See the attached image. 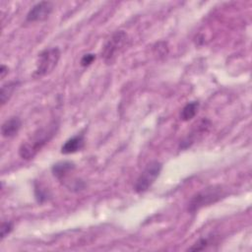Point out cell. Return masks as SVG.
<instances>
[{
    "mask_svg": "<svg viewBox=\"0 0 252 252\" xmlns=\"http://www.w3.org/2000/svg\"><path fill=\"white\" fill-rule=\"evenodd\" d=\"M6 74H8V67H6L5 65H1V68H0V76H1V79H3Z\"/></svg>",
    "mask_w": 252,
    "mask_h": 252,
    "instance_id": "2e32d148",
    "label": "cell"
},
{
    "mask_svg": "<svg viewBox=\"0 0 252 252\" xmlns=\"http://www.w3.org/2000/svg\"><path fill=\"white\" fill-rule=\"evenodd\" d=\"M162 169V163L158 160H153L146 165L141 172L134 185V190L137 193L146 192L159 176Z\"/></svg>",
    "mask_w": 252,
    "mask_h": 252,
    "instance_id": "5b68a950",
    "label": "cell"
},
{
    "mask_svg": "<svg viewBox=\"0 0 252 252\" xmlns=\"http://www.w3.org/2000/svg\"><path fill=\"white\" fill-rule=\"evenodd\" d=\"M57 129L58 124L55 121H52L46 126L37 129L20 146V157L24 159L32 158L53 138V136L56 135Z\"/></svg>",
    "mask_w": 252,
    "mask_h": 252,
    "instance_id": "6da1fadb",
    "label": "cell"
},
{
    "mask_svg": "<svg viewBox=\"0 0 252 252\" xmlns=\"http://www.w3.org/2000/svg\"><path fill=\"white\" fill-rule=\"evenodd\" d=\"M85 144V139L83 134H78L73 136L72 138L68 139L63 146L61 147V153L64 155H69V154H74L81 149H83Z\"/></svg>",
    "mask_w": 252,
    "mask_h": 252,
    "instance_id": "52a82bcc",
    "label": "cell"
},
{
    "mask_svg": "<svg viewBox=\"0 0 252 252\" xmlns=\"http://www.w3.org/2000/svg\"><path fill=\"white\" fill-rule=\"evenodd\" d=\"M18 86H19V82L14 81V82H9L1 87L0 101L2 105H4L8 101V99L11 97V95L13 94L14 91L17 89Z\"/></svg>",
    "mask_w": 252,
    "mask_h": 252,
    "instance_id": "8fae6325",
    "label": "cell"
},
{
    "mask_svg": "<svg viewBox=\"0 0 252 252\" xmlns=\"http://www.w3.org/2000/svg\"><path fill=\"white\" fill-rule=\"evenodd\" d=\"M53 11V5L49 1H41L36 3L29 11L27 15L28 22H38L46 20Z\"/></svg>",
    "mask_w": 252,
    "mask_h": 252,
    "instance_id": "8992f818",
    "label": "cell"
},
{
    "mask_svg": "<svg viewBox=\"0 0 252 252\" xmlns=\"http://www.w3.org/2000/svg\"><path fill=\"white\" fill-rule=\"evenodd\" d=\"M13 229V223L11 221H3L1 225V239L5 238Z\"/></svg>",
    "mask_w": 252,
    "mask_h": 252,
    "instance_id": "4fadbf2b",
    "label": "cell"
},
{
    "mask_svg": "<svg viewBox=\"0 0 252 252\" xmlns=\"http://www.w3.org/2000/svg\"><path fill=\"white\" fill-rule=\"evenodd\" d=\"M34 192H35V198L37 200V202L42 203L43 201L47 200V192L44 191L42 188L40 187H36L34 188Z\"/></svg>",
    "mask_w": 252,
    "mask_h": 252,
    "instance_id": "5bb4252c",
    "label": "cell"
},
{
    "mask_svg": "<svg viewBox=\"0 0 252 252\" xmlns=\"http://www.w3.org/2000/svg\"><path fill=\"white\" fill-rule=\"evenodd\" d=\"M75 169V164L72 161L64 160V161H59L55 164H53L51 171L52 174L59 179L60 181H64V179Z\"/></svg>",
    "mask_w": 252,
    "mask_h": 252,
    "instance_id": "9c48e42d",
    "label": "cell"
},
{
    "mask_svg": "<svg viewBox=\"0 0 252 252\" xmlns=\"http://www.w3.org/2000/svg\"><path fill=\"white\" fill-rule=\"evenodd\" d=\"M223 196V189L220 185H213L204 188L202 191L194 195L188 205V211L195 213L205 206L216 203Z\"/></svg>",
    "mask_w": 252,
    "mask_h": 252,
    "instance_id": "7a4b0ae2",
    "label": "cell"
},
{
    "mask_svg": "<svg viewBox=\"0 0 252 252\" xmlns=\"http://www.w3.org/2000/svg\"><path fill=\"white\" fill-rule=\"evenodd\" d=\"M22 126L21 119L17 116L7 119L1 126V134L5 138H12L16 136Z\"/></svg>",
    "mask_w": 252,
    "mask_h": 252,
    "instance_id": "ba28073f",
    "label": "cell"
},
{
    "mask_svg": "<svg viewBox=\"0 0 252 252\" xmlns=\"http://www.w3.org/2000/svg\"><path fill=\"white\" fill-rule=\"evenodd\" d=\"M95 59V55L93 54V53H88V54H85L82 59H81V65L84 66V67H87L89 65H91L94 60Z\"/></svg>",
    "mask_w": 252,
    "mask_h": 252,
    "instance_id": "9a60e30c",
    "label": "cell"
},
{
    "mask_svg": "<svg viewBox=\"0 0 252 252\" xmlns=\"http://www.w3.org/2000/svg\"><path fill=\"white\" fill-rule=\"evenodd\" d=\"M208 245H209V239L208 238H201L192 247H190L188 250H190V251H200V250L206 249Z\"/></svg>",
    "mask_w": 252,
    "mask_h": 252,
    "instance_id": "7c38bea8",
    "label": "cell"
},
{
    "mask_svg": "<svg viewBox=\"0 0 252 252\" xmlns=\"http://www.w3.org/2000/svg\"><path fill=\"white\" fill-rule=\"evenodd\" d=\"M199 108V102L198 101H191L188 102L181 110L180 113V119L183 121H189L191 120L197 113Z\"/></svg>",
    "mask_w": 252,
    "mask_h": 252,
    "instance_id": "30bf717a",
    "label": "cell"
},
{
    "mask_svg": "<svg viewBox=\"0 0 252 252\" xmlns=\"http://www.w3.org/2000/svg\"><path fill=\"white\" fill-rule=\"evenodd\" d=\"M127 43V34L122 32L118 31L114 32L111 37L105 42L102 50H101V57L103 58L104 62L107 64H111L118 54L124 49Z\"/></svg>",
    "mask_w": 252,
    "mask_h": 252,
    "instance_id": "277c9868",
    "label": "cell"
},
{
    "mask_svg": "<svg viewBox=\"0 0 252 252\" xmlns=\"http://www.w3.org/2000/svg\"><path fill=\"white\" fill-rule=\"evenodd\" d=\"M60 58V50L58 47L46 48L38 54L36 68L33 77L40 78L49 74L57 65Z\"/></svg>",
    "mask_w": 252,
    "mask_h": 252,
    "instance_id": "3957f363",
    "label": "cell"
}]
</instances>
